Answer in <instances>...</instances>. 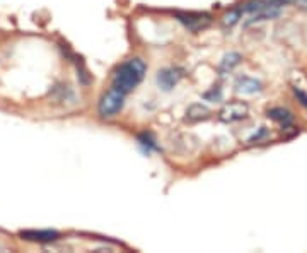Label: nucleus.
Instances as JSON below:
<instances>
[{"mask_svg":"<svg viewBox=\"0 0 307 253\" xmlns=\"http://www.w3.org/2000/svg\"><path fill=\"white\" fill-rule=\"evenodd\" d=\"M145 70H147V67L142 58H138V56L128 58L126 62L118 65L116 70H114L113 88L118 89V91L126 96L142 82L143 76H145Z\"/></svg>","mask_w":307,"mask_h":253,"instance_id":"f257e3e1","label":"nucleus"},{"mask_svg":"<svg viewBox=\"0 0 307 253\" xmlns=\"http://www.w3.org/2000/svg\"><path fill=\"white\" fill-rule=\"evenodd\" d=\"M123 104H125V94L118 91V89L111 88L108 92H104L101 96L99 104H97V112H99L101 116L109 118L114 116L116 113H120Z\"/></svg>","mask_w":307,"mask_h":253,"instance_id":"f03ea898","label":"nucleus"},{"mask_svg":"<svg viewBox=\"0 0 307 253\" xmlns=\"http://www.w3.org/2000/svg\"><path fill=\"white\" fill-rule=\"evenodd\" d=\"M19 236L26 242H34V243H53L60 238V232L58 231H53V230H26V231H20Z\"/></svg>","mask_w":307,"mask_h":253,"instance_id":"39448f33","label":"nucleus"},{"mask_svg":"<svg viewBox=\"0 0 307 253\" xmlns=\"http://www.w3.org/2000/svg\"><path fill=\"white\" fill-rule=\"evenodd\" d=\"M176 19L193 32H198L208 28V24L212 21L210 16L205 14V12H176Z\"/></svg>","mask_w":307,"mask_h":253,"instance_id":"7ed1b4c3","label":"nucleus"},{"mask_svg":"<svg viewBox=\"0 0 307 253\" xmlns=\"http://www.w3.org/2000/svg\"><path fill=\"white\" fill-rule=\"evenodd\" d=\"M241 18H243V14H241L239 7H234V9H231L224 16V24L225 26H234Z\"/></svg>","mask_w":307,"mask_h":253,"instance_id":"f8f14e48","label":"nucleus"},{"mask_svg":"<svg viewBox=\"0 0 307 253\" xmlns=\"http://www.w3.org/2000/svg\"><path fill=\"white\" fill-rule=\"evenodd\" d=\"M268 116H272L273 120L280 122V124L284 125V126L290 125V124H292V122H294L292 113L287 112V110H284V108H273V110H270V112H268Z\"/></svg>","mask_w":307,"mask_h":253,"instance_id":"1a4fd4ad","label":"nucleus"},{"mask_svg":"<svg viewBox=\"0 0 307 253\" xmlns=\"http://www.w3.org/2000/svg\"><path fill=\"white\" fill-rule=\"evenodd\" d=\"M246 112H248V108H246L244 104L234 103V104L225 106L222 112H220V118H222L224 122H236V120H241V118H244Z\"/></svg>","mask_w":307,"mask_h":253,"instance_id":"423d86ee","label":"nucleus"},{"mask_svg":"<svg viewBox=\"0 0 307 253\" xmlns=\"http://www.w3.org/2000/svg\"><path fill=\"white\" fill-rule=\"evenodd\" d=\"M183 77V70L179 68H174V67H169V68H162V70L157 72V86L162 89V91H173V89L178 86V82L181 80Z\"/></svg>","mask_w":307,"mask_h":253,"instance_id":"20e7f679","label":"nucleus"},{"mask_svg":"<svg viewBox=\"0 0 307 253\" xmlns=\"http://www.w3.org/2000/svg\"><path fill=\"white\" fill-rule=\"evenodd\" d=\"M261 89V84L255 79H249V77H244L237 82V91L243 92V94H255Z\"/></svg>","mask_w":307,"mask_h":253,"instance_id":"6e6552de","label":"nucleus"},{"mask_svg":"<svg viewBox=\"0 0 307 253\" xmlns=\"http://www.w3.org/2000/svg\"><path fill=\"white\" fill-rule=\"evenodd\" d=\"M241 62V55L239 53H229V55L224 56L222 64H220V72H227V70H232L237 64Z\"/></svg>","mask_w":307,"mask_h":253,"instance_id":"9b49d317","label":"nucleus"},{"mask_svg":"<svg viewBox=\"0 0 307 253\" xmlns=\"http://www.w3.org/2000/svg\"><path fill=\"white\" fill-rule=\"evenodd\" d=\"M210 115V110L207 106H203L202 103H196V104H191L186 112V118L191 122H196V120H202V118H207Z\"/></svg>","mask_w":307,"mask_h":253,"instance_id":"0eeeda50","label":"nucleus"},{"mask_svg":"<svg viewBox=\"0 0 307 253\" xmlns=\"http://www.w3.org/2000/svg\"><path fill=\"white\" fill-rule=\"evenodd\" d=\"M138 146H140V148L145 150L147 154L149 152H152V150H157L159 148H157V144H155V140H154V137L150 136V134H140V136H138Z\"/></svg>","mask_w":307,"mask_h":253,"instance_id":"9d476101","label":"nucleus"}]
</instances>
